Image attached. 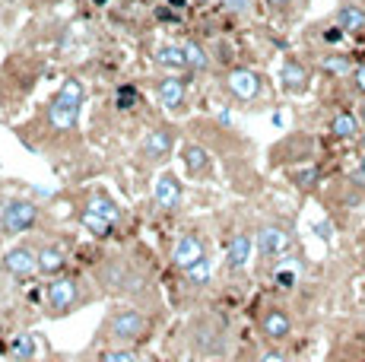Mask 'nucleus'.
<instances>
[{
  "mask_svg": "<svg viewBox=\"0 0 365 362\" xmlns=\"http://www.w3.org/2000/svg\"><path fill=\"white\" fill-rule=\"evenodd\" d=\"M359 128H362V121L353 115V111H336L331 118V134L336 140H356V137H359Z\"/></svg>",
  "mask_w": 365,
  "mask_h": 362,
  "instance_id": "obj_19",
  "label": "nucleus"
},
{
  "mask_svg": "<svg viewBox=\"0 0 365 362\" xmlns=\"http://www.w3.org/2000/svg\"><path fill=\"white\" fill-rule=\"evenodd\" d=\"M279 86H283L289 95H305L308 86H312V71H308L302 61L286 58L283 67H279Z\"/></svg>",
  "mask_w": 365,
  "mask_h": 362,
  "instance_id": "obj_12",
  "label": "nucleus"
},
{
  "mask_svg": "<svg viewBox=\"0 0 365 362\" xmlns=\"http://www.w3.org/2000/svg\"><path fill=\"white\" fill-rule=\"evenodd\" d=\"M185 276H187V283H194V286H203V283H210V257H203L200 264L187 267Z\"/></svg>",
  "mask_w": 365,
  "mask_h": 362,
  "instance_id": "obj_29",
  "label": "nucleus"
},
{
  "mask_svg": "<svg viewBox=\"0 0 365 362\" xmlns=\"http://www.w3.org/2000/svg\"><path fill=\"white\" fill-rule=\"evenodd\" d=\"M181 159H185V165H187L191 175H207L210 172V152L197 143H187L185 150H181Z\"/></svg>",
  "mask_w": 365,
  "mask_h": 362,
  "instance_id": "obj_21",
  "label": "nucleus"
},
{
  "mask_svg": "<svg viewBox=\"0 0 365 362\" xmlns=\"http://www.w3.org/2000/svg\"><path fill=\"white\" fill-rule=\"evenodd\" d=\"M203 257H207V245H203V239L197 232H185L178 242H175V248H172V264H175V267H181V270L200 264Z\"/></svg>",
  "mask_w": 365,
  "mask_h": 362,
  "instance_id": "obj_10",
  "label": "nucleus"
},
{
  "mask_svg": "<svg viewBox=\"0 0 365 362\" xmlns=\"http://www.w3.org/2000/svg\"><path fill=\"white\" fill-rule=\"evenodd\" d=\"M153 197H156V204L163 207V210H178L181 200H185V185L178 181V175H172V172H163V175L156 178Z\"/></svg>",
  "mask_w": 365,
  "mask_h": 362,
  "instance_id": "obj_13",
  "label": "nucleus"
},
{
  "mask_svg": "<svg viewBox=\"0 0 365 362\" xmlns=\"http://www.w3.org/2000/svg\"><path fill=\"white\" fill-rule=\"evenodd\" d=\"M175 143H178V134H175V128H168V124H159V128H153L150 134H146V140L140 143V156H143L146 162H163V159L172 156Z\"/></svg>",
  "mask_w": 365,
  "mask_h": 362,
  "instance_id": "obj_8",
  "label": "nucleus"
},
{
  "mask_svg": "<svg viewBox=\"0 0 365 362\" xmlns=\"http://www.w3.org/2000/svg\"><path fill=\"white\" fill-rule=\"evenodd\" d=\"M191 4H207V0H191Z\"/></svg>",
  "mask_w": 365,
  "mask_h": 362,
  "instance_id": "obj_42",
  "label": "nucleus"
},
{
  "mask_svg": "<svg viewBox=\"0 0 365 362\" xmlns=\"http://www.w3.org/2000/svg\"><path fill=\"white\" fill-rule=\"evenodd\" d=\"M267 4H270V6H286L289 0H267Z\"/></svg>",
  "mask_w": 365,
  "mask_h": 362,
  "instance_id": "obj_38",
  "label": "nucleus"
},
{
  "mask_svg": "<svg viewBox=\"0 0 365 362\" xmlns=\"http://www.w3.org/2000/svg\"><path fill=\"white\" fill-rule=\"evenodd\" d=\"M185 54H187V67H191V71H207V67H210L207 51H203L197 41H187V45H185Z\"/></svg>",
  "mask_w": 365,
  "mask_h": 362,
  "instance_id": "obj_27",
  "label": "nucleus"
},
{
  "mask_svg": "<svg viewBox=\"0 0 365 362\" xmlns=\"http://www.w3.org/2000/svg\"><path fill=\"white\" fill-rule=\"evenodd\" d=\"M0 264H4L6 276H13V280H29V276L38 274V252H35L32 245H13Z\"/></svg>",
  "mask_w": 365,
  "mask_h": 362,
  "instance_id": "obj_7",
  "label": "nucleus"
},
{
  "mask_svg": "<svg viewBox=\"0 0 365 362\" xmlns=\"http://www.w3.org/2000/svg\"><path fill=\"white\" fill-rule=\"evenodd\" d=\"M255 254V239L248 232H235L232 239L226 242V267L229 270H245Z\"/></svg>",
  "mask_w": 365,
  "mask_h": 362,
  "instance_id": "obj_15",
  "label": "nucleus"
},
{
  "mask_svg": "<svg viewBox=\"0 0 365 362\" xmlns=\"http://www.w3.org/2000/svg\"><path fill=\"white\" fill-rule=\"evenodd\" d=\"M245 362H261V359H245Z\"/></svg>",
  "mask_w": 365,
  "mask_h": 362,
  "instance_id": "obj_43",
  "label": "nucleus"
},
{
  "mask_svg": "<svg viewBox=\"0 0 365 362\" xmlns=\"http://www.w3.org/2000/svg\"><path fill=\"white\" fill-rule=\"evenodd\" d=\"M102 280L108 289L115 292H143L146 289V276L140 274V270H133L128 261H121V257H115V261H108L102 267Z\"/></svg>",
  "mask_w": 365,
  "mask_h": 362,
  "instance_id": "obj_5",
  "label": "nucleus"
},
{
  "mask_svg": "<svg viewBox=\"0 0 365 362\" xmlns=\"http://www.w3.org/2000/svg\"><path fill=\"white\" fill-rule=\"evenodd\" d=\"M349 80H353V93H359L365 99V64H359L353 73H349Z\"/></svg>",
  "mask_w": 365,
  "mask_h": 362,
  "instance_id": "obj_32",
  "label": "nucleus"
},
{
  "mask_svg": "<svg viewBox=\"0 0 365 362\" xmlns=\"http://www.w3.org/2000/svg\"><path fill=\"white\" fill-rule=\"evenodd\" d=\"M194 346H197L200 353H207V356H213V353H222V350H226V333H222V327L203 321L200 324V337L194 333Z\"/></svg>",
  "mask_w": 365,
  "mask_h": 362,
  "instance_id": "obj_17",
  "label": "nucleus"
},
{
  "mask_svg": "<svg viewBox=\"0 0 365 362\" xmlns=\"http://www.w3.org/2000/svg\"><path fill=\"white\" fill-rule=\"evenodd\" d=\"M99 362H140L137 359V353L133 350H124V346H115V350H105Z\"/></svg>",
  "mask_w": 365,
  "mask_h": 362,
  "instance_id": "obj_30",
  "label": "nucleus"
},
{
  "mask_svg": "<svg viewBox=\"0 0 365 362\" xmlns=\"http://www.w3.org/2000/svg\"><path fill=\"white\" fill-rule=\"evenodd\" d=\"M137 102H140V93L130 86V83L118 86V93H115V105L118 108H121V111H133V108H137Z\"/></svg>",
  "mask_w": 365,
  "mask_h": 362,
  "instance_id": "obj_28",
  "label": "nucleus"
},
{
  "mask_svg": "<svg viewBox=\"0 0 365 362\" xmlns=\"http://www.w3.org/2000/svg\"><path fill=\"white\" fill-rule=\"evenodd\" d=\"M321 71L324 73H331V76H349L356 71L353 64H349V58L346 54H327L324 58V64H321Z\"/></svg>",
  "mask_w": 365,
  "mask_h": 362,
  "instance_id": "obj_25",
  "label": "nucleus"
},
{
  "mask_svg": "<svg viewBox=\"0 0 365 362\" xmlns=\"http://www.w3.org/2000/svg\"><path fill=\"white\" fill-rule=\"evenodd\" d=\"M359 178L365 181V152H362V162H359Z\"/></svg>",
  "mask_w": 365,
  "mask_h": 362,
  "instance_id": "obj_39",
  "label": "nucleus"
},
{
  "mask_svg": "<svg viewBox=\"0 0 365 362\" xmlns=\"http://www.w3.org/2000/svg\"><path fill=\"white\" fill-rule=\"evenodd\" d=\"M86 302V292H83V283L73 280V276H58L45 286V305L54 318H64L70 311H76Z\"/></svg>",
  "mask_w": 365,
  "mask_h": 362,
  "instance_id": "obj_3",
  "label": "nucleus"
},
{
  "mask_svg": "<svg viewBox=\"0 0 365 362\" xmlns=\"http://www.w3.org/2000/svg\"><path fill=\"white\" fill-rule=\"evenodd\" d=\"M165 4H168V6H172V10H175V13H178V10H185V6H187V0H165Z\"/></svg>",
  "mask_w": 365,
  "mask_h": 362,
  "instance_id": "obj_36",
  "label": "nucleus"
},
{
  "mask_svg": "<svg viewBox=\"0 0 365 362\" xmlns=\"http://www.w3.org/2000/svg\"><path fill=\"white\" fill-rule=\"evenodd\" d=\"M156 64L168 73H178V71H187V54H185V45H163L156 54Z\"/></svg>",
  "mask_w": 365,
  "mask_h": 362,
  "instance_id": "obj_20",
  "label": "nucleus"
},
{
  "mask_svg": "<svg viewBox=\"0 0 365 362\" xmlns=\"http://www.w3.org/2000/svg\"><path fill=\"white\" fill-rule=\"evenodd\" d=\"M261 333L270 343H283V340L292 337V318L279 305H270V309L261 311Z\"/></svg>",
  "mask_w": 365,
  "mask_h": 362,
  "instance_id": "obj_11",
  "label": "nucleus"
},
{
  "mask_svg": "<svg viewBox=\"0 0 365 362\" xmlns=\"http://www.w3.org/2000/svg\"><path fill=\"white\" fill-rule=\"evenodd\" d=\"M248 4L251 0H222V6H226L229 13H245L248 10Z\"/></svg>",
  "mask_w": 365,
  "mask_h": 362,
  "instance_id": "obj_35",
  "label": "nucleus"
},
{
  "mask_svg": "<svg viewBox=\"0 0 365 362\" xmlns=\"http://www.w3.org/2000/svg\"><path fill=\"white\" fill-rule=\"evenodd\" d=\"M80 111H83V86L76 80H64L61 89L54 93L51 105H48V128L58 130V134L76 130Z\"/></svg>",
  "mask_w": 365,
  "mask_h": 362,
  "instance_id": "obj_1",
  "label": "nucleus"
},
{
  "mask_svg": "<svg viewBox=\"0 0 365 362\" xmlns=\"http://www.w3.org/2000/svg\"><path fill=\"white\" fill-rule=\"evenodd\" d=\"M0 302H4V283H0Z\"/></svg>",
  "mask_w": 365,
  "mask_h": 362,
  "instance_id": "obj_41",
  "label": "nucleus"
},
{
  "mask_svg": "<svg viewBox=\"0 0 365 362\" xmlns=\"http://www.w3.org/2000/svg\"><path fill=\"white\" fill-rule=\"evenodd\" d=\"M334 23L340 26L346 36H359V32H365V10L359 4H343V6H336Z\"/></svg>",
  "mask_w": 365,
  "mask_h": 362,
  "instance_id": "obj_16",
  "label": "nucleus"
},
{
  "mask_svg": "<svg viewBox=\"0 0 365 362\" xmlns=\"http://www.w3.org/2000/svg\"><path fill=\"white\" fill-rule=\"evenodd\" d=\"M226 89L238 102H255L264 89V80H261V73L248 71V67H238V71H232L226 76Z\"/></svg>",
  "mask_w": 365,
  "mask_h": 362,
  "instance_id": "obj_9",
  "label": "nucleus"
},
{
  "mask_svg": "<svg viewBox=\"0 0 365 362\" xmlns=\"http://www.w3.org/2000/svg\"><path fill=\"white\" fill-rule=\"evenodd\" d=\"M146 331H150V318L140 309H115L108 318H105V340H111L115 346L133 343V340H143Z\"/></svg>",
  "mask_w": 365,
  "mask_h": 362,
  "instance_id": "obj_2",
  "label": "nucleus"
},
{
  "mask_svg": "<svg viewBox=\"0 0 365 362\" xmlns=\"http://www.w3.org/2000/svg\"><path fill=\"white\" fill-rule=\"evenodd\" d=\"M299 187H314V181H318V169H299L296 175H292Z\"/></svg>",
  "mask_w": 365,
  "mask_h": 362,
  "instance_id": "obj_31",
  "label": "nucleus"
},
{
  "mask_svg": "<svg viewBox=\"0 0 365 362\" xmlns=\"http://www.w3.org/2000/svg\"><path fill=\"white\" fill-rule=\"evenodd\" d=\"M359 143H362V146H365V130H362V134H359Z\"/></svg>",
  "mask_w": 365,
  "mask_h": 362,
  "instance_id": "obj_40",
  "label": "nucleus"
},
{
  "mask_svg": "<svg viewBox=\"0 0 365 362\" xmlns=\"http://www.w3.org/2000/svg\"><path fill=\"white\" fill-rule=\"evenodd\" d=\"M289 245H292V232H289V226H283V222H264L255 235L257 254L267 257V261L283 257L286 252H289Z\"/></svg>",
  "mask_w": 365,
  "mask_h": 362,
  "instance_id": "obj_6",
  "label": "nucleus"
},
{
  "mask_svg": "<svg viewBox=\"0 0 365 362\" xmlns=\"http://www.w3.org/2000/svg\"><path fill=\"white\" fill-rule=\"evenodd\" d=\"M261 362H289V359H286V353H283V350H277V346H270V350H267L264 356H261Z\"/></svg>",
  "mask_w": 365,
  "mask_h": 362,
  "instance_id": "obj_34",
  "label": "nucleus"
},
{
  "mask_svg": "<svg viewBox=\"0 0 365 362\" xmlns=\"http://www.w3.org/2000/svg\"><path fill=\"white\" fill-rule=\"evenodd\" d=\"M67 267V252L61 245H41L38 248V274L54 276Z\"/></svg>",
  "mask_w": 365,
  "mask_h": 362,
  "instance_id": "obj_18",
  "label": "nucleus"
},
{
  "mask_svg": "<svg viewBox=\"0 0 365 362\" xmlns=\"http://www.w3.org/2000/svg\"><path fill=\"white\" fill-rule=\"evenodd\" d=\"M314 235H318L321 242H331L334 239V226L327 219H321V222H314Z\"/></svg>",
  "mask_w": 365,
  "mask_h": 362,
  "instance_id": "obj_33",
  "label": "nucleus"
},
{
  "mask_svg": "<svg viewBox=\"0 0 365 362\" xmlns=\"http://www.w3.org/2000/svg\"><path fill=\"white\" fill-rule=\"evenodd\" d=\"M185 95H187L185 80H178V76L165 73L163 80H156V99H159L163 108H168V111L185 108Z\"/></svg>",
  "mask_w": 365,
  "mask_h": 362,
  "instance_id": "obj_14",
  "label": "nucleus"
},
{
  "mask_svg": "<svg viewBox=\"0 0 365 362\" xmlns=\"http://www.w3.org/2000/svg\"><path fill=\"white\" fill-rule=\"evenodd\" d=\"M86 210L99 213V217H105L108 222H118V219H121V207H118L105 191H96L93 197H89V207H86Z\"/></svg>",
  "mask_w": 365,
  "mask_h": 362,
  "instance_id": "obj_22",
  "label": "nucleus"
},
{
  "mask_svg": "<svg viewBox=\"0 0 365 362\" xmlns=\"http://www.w3.org/2000/svg\"><path fill=\"white\" fill-rule=\"evenodd\" d=\"M83 226H86V232H93V235H108L111 229H115V222H108L93 210H83Z\"/></svg>",
  "mask_w": 365,
  "mask_h": 362,
  "instance_id": "obj_26",
  "label": "nucleus"
},
{
  "mask_svg": "<svg viewBox=\"0 0 365 362\" xmlns=\"http://www.w3.org/2000/svg\"><path fill=\"white\" fill-rule=\"evenodd\" d=\"M356 118H359V121L365 124V99L359 102V108H356Z\"/></svg>",
  "mask_w": 365,
  "mask_h": 362,
  "instance_id": "obj_37",
  "label": "nucleus"
},
{
  "mask_svg": "<svg viewBox=\"0 0 365 362\" xmlns=\"http://www.w3.org/2000/svg\"><path fill=\"white\" fill-rule=\"evenodd\" d=\"M35 337L32 333H16V337L10 340V356L13 359H19V362H29V359H35Z\"/></svg>",
  "mask_w": 365,
  "mask_h": 362,
  "instance_id": "obj_24",
  "label": "nucleus"
},
{
  "mask_svg": "<svg viewBox=\"0 0 365 362\" xmlns=\"http://www.w3.org/2000/svg\"><path fill=\"white\" fill-rule=\"evenodd\" d=\"M35 222H38V204H32L26 197H13L4 207V213H0V232L19 235V232H29Z\"/></svg>",
  "mask_w": 365,
  "mask_h": 362,
  "instance_id": "obj_4",
  "label": "nucleus"
},
{
  "mask_svg": "<svg viewBox=\"0 0 365 362\" xmlns=\"http://www.w3.org/2000/svg\"><path fill=\"white\" fill-rule=\"evenodd\" d=\"M299 276H302V264H296V261H279L277 270H273V283H277L279 289H292L299 283Z\"/></svg>",
  "mask_w": 365,
  "mask_h": 362,
  "instance_id": "obj_23",
  "label": "nucleus"
}]
</instances>
